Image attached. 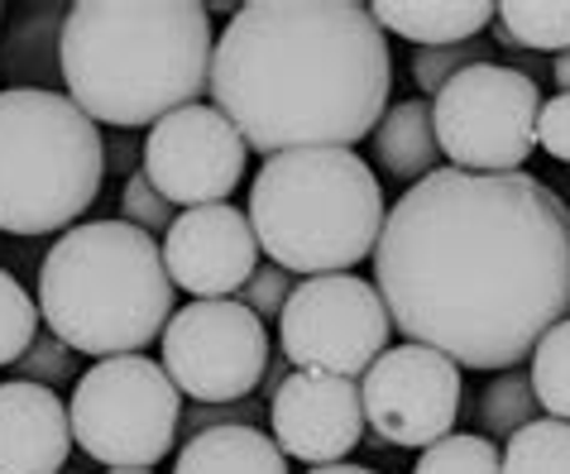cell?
Here are the masks:
<instances>
[{
    "label": "cell",
    "mask_w": 570,
    "mask_h": 474,
    "mask_svg": "<svg viewBox=\"0 0 570 474\" xmlns=\"http://www.w3.org/2000/svg\"><path fill=\"white\" fill-rule=\"evenodd\" d=\"M106 178L101 125L53 87L0 91V230H72Z\"/></svg>",
    "instance_id": "8992f818"
},
{
    "label": "cell",
    "mask_w": 570,
    "mask_h": 474,
    "mask_svg": "<svg viewBox=\"0 0 570 474\" xmlns=\"http://www.w3.org/2000/svg\"><path fill=\"white\" fill-rule=\"evenodd\" d=\"M62 474H68V470H62Z\"/></svg>",
    "instance_id": "d590c367"
},
{
    "label": "cell",
    "mask_w": 570,
    "mask_h": 474,
    "mask_svg": "<svg viewBox=\"0 0 570 474\" xmlns=\"http://www.w3.org/2000/svg\"><path fill=\"white\" fill-rule=\"evenodd\" d=\"M494 20L522 53H570V0H503Z\"/></svg>",
    "instance_id": "ffe728a7"
},
{
    "label": "cell",
    "mask_w": 570,
    "mask_h": 474,
    "mask_svg": "<svg viewBox=\"0 0 570 474\" xmlns=\"http://www.w3.org/2000/svg\"><path fill=\"white\" fill-rule=\"evenodd\" d=\"M164 374L193 403H245L268 374V326L240 297L187 303L164 326Z\"/></svg>",
    "instance_id": "30bf717a"
},
{
    "label": "cell",
    "mask_w": 570,
    "mask_h": 474,
    "mask_svg": "<svg viewBox=\"0 0 570 474\" xmlns=\"http://www.w3.org/2000/svg\"><path fill=\"white\" fill-rule=\"evenodd\" d=\"M106 474H154V470H106Z\"/></svg>",
    "instance_id": "e575fe53"
},
{
    "label": "cell",
    "mask_w": 570,
    "mask_h": 474,
    "mask_svg": "<svg viewBox=\"0 0 570 474\" xmlns=\"http://www.w3.org/2000/svg\"><path fill=\"white\" fill-rule=\"evenodd\" d=\"M259 417V403H207V407H183V422H178V436L193 441L212 426H255Z\"/></svg>",
    "instance_id": "f546056e"
},
{
    "label": "cell",
    "mask_w": 570,
    "mask_h": 474,
    "mask_svg": "<svg viewBox=\"0 0 570 474\" xmlns=\"http://www.w3.org/2000/svg\"><path fill=\"white\" fill-rule=\"evenodd\" d=\"M542 87L509 62L455 72L432 97L436 149L461 172H522L537 149Z\"/></svg>",
    "instance_id": "ba28073f"
},
{
    "label": "cell",
    "mask_w": 570,
    "mask_h": 474,
    "mask_svg": "<svg viewBox=\"0 0 570 474\" xmlns=\"http://www.w3.org/2000/svg\"><path fill=\"white\" fill-rule=\"evenodd\" d=\"M374 158L389 178L422 182L426 172H436V130H432V101H399L384 110V120L374 125Z\"/></svg>",
    "instance_id": "ac0fdd59"
},
{
    "label": "cell",
    "mask_w": 570,
    "mask_h": 474,
    "mask_svg": "<svg viewBox=\"0 0 570 474\" xmlns=\"http://www.w3.org/2000/svg\"><path fill=\"white\" fill-rule=\"evenodd\" d=\"M158 249H164V268L173 288L193 293L197 303L235 297L259 268V240L249 230V216L235 211L230 201L178 211Z\"/></svg>",
    "instance_id": "5bb4252c"
},
{
    "label": "cell",
    "mask_w": 570,
    "mask_h": 474,
    "mask_svg": "<svg viewBox=\"0 0 570 474\" xmlns=\"http://www.w3.org/2000/svg\"><path fill=\"white\" fill-rule=\"evenodd\" d=\"M370 259L393 330L461 369H513L570 316V207L532 172H426Z\"/></svg>",
    "instance_id": "6da1fadb"
},
{
    "label": "cell",
    "mask_w": 570,
    "mask_h": 474,
    "mask_svg": "<svg viewBox=\"0 0 570 474\" xmlns=\"http://www.w3.org/2000/svg\"><path fill=\"white\" fill-rule=\"evenodd\" d=\"M307 474H379V470H364V465L341 461V465H322V470H307Z\"/></svg>",
    "instance_id": "836d02e7"
},
{
    "label": "cell",
    "mask_w": 570,
    "mask_h": 474,
    "mask_svg": "<svg viewBox=\"0 0 570 474\" xmlns=\"http://www.w3.org/2000/svg\"><path fill=\"white\" fill-rule=\"evenodd\" d=\"M413 474H503L499 446L474 432H451L417 455Z\"/></svg>",
    "instance_id": "cb8c5ba5"
},
{
    "label": "cell",
    "mask_w": 570,
    "mask_h": 474,
    "mask_svg": "<svg viewBox=\"0 0 570 474\" xmlns=\"http://www.w3.org/2000/svg\"><path fill=\"white\" fill-rule=\"evenodd\" d=\"M370 14L384 34H399L417 49H451V43L480 39V29L494 24L489 0H379Z\"/></svg>",
    "instance_id": "2e32d148"
},
{
    "label": "cell",
    "mask_w": 570,
    "mask_h": 474,
    "mask_svg": "<svg viewBox=\"0 0 570 474\" xmlns=\"http://www.w3.org/2000/svg\"><path fill=\"white\" fill-rule=\"evenodd\" d=\"M245 139L216 106H183L145 139V178L173 207H216L245 178Z\"/></svg>",
    "instance_id": "7c38bea8"
},
{
    "label": "cell",
    "mask_w": 570,
    "mask_h": 474,
    "mask_svg": "<svg viewBox=\"0 0 570 474\" xmlns=\"http://www.w3.org/2000/svg\"><path fill=\"white\" fill-rule=\"evenodd\" d=\"M474 417H480V426L489 436H503V441H509L518 426L537 422V393L528 384V374L503 369L499 378H489L484 393H480V407H474Z\"/></svg>",
    "instance_id": "603a6c76"
},
{
    "label": "cell",
    "mask_w": 570,
    "mask_h": 474,
    "mask_svg": "<svg viewBox=\"0 0 570 474\" xmlns=\"http://www.w3.org/2000/svg\"><path fill=\"white\" fill-rule=\"evenodd\" d=\"M528 359H532L528 384L537 393V407H547V417L570 422V316L537 340Z\"/></svg>",
    "instance_id": "7402d4cb"
},
{
    "label": "cell",
    "mask_w": 570,
    "mask_h": 474,
    "mask_svg": "<svg viewBox=\"0 0 570 474\" xmlns=\"http://www.w3.org/2000/svg\"><path fill=\"white\" fill-rule=\"evenodd\" d=\"M20 378L24 384H43V388H58L77 378V350H68L58 336H35V345L20 355Z\"/></svg>",
    "instance_id": "83f0119b"
},
{
    "label": "cell",
    "mask_w": 570,
    "mask_h": 474,
    "mask_svg": "<svg viewBox=\"0 0 570 474\" xmlns=\"http://www.w3.org/2000/svg\"><path fill=\"white\" fill-rule=\"evenodd\" d=\"M164 249L125 220H77L39 268V312L77 355H139L173 316Z\"/></svg>",
    "instance_id": "277c9868"
},
{
    "label": "cell",
    "mask_w": 570,
    "mask_h": 474,
    "mask_svg": "<svg viewBox=\"0 0 570 474\" xmlns=\"http://www.w3.org/2000/svg\"><path fill=\"white\" fill-rule=\"evenodd\" d=\"M62 6H39L24 10V24H14L10 43L0 49V68L10 77H24L20 87H43V77L58 72V39H62Z\"/></svg>",
    "instance_id": "d6986e66"
},
{
    "label": "cell",
    "mask_w": 570,
    "mask_h": 474,
    "mask_svg": "<svg viewBox=\"0 0 570 474\" xmlns=\"http://www.w3.org/2000/svg\"><path fill=\"white\" fill-rule=\"evenodd\" d=\"M249 230L288 274H351L384 230V182L355 149H293L264 158L249 187Z\"/></svg>",
    "instance_id": "5b68a950"
},
{
    "label": "cell",
    "mask_w": 570,
    "mask_h": 474,
    "mask_svg": "<svg viewBox=\"0 0 570 474\" xmlns=\"http://www.w3.org/2000/svg\"><path fill=\"white\" fill-rule=\"evenodd\" d=\"M212 10L193 0H77L58 39V77L97 125L154 130L212 82Z\"/></svg>",
    "instance_id": "3957f363"
},
{
    "label": "cell",
    "mask_w": 570,
    "mask_h": 474,
    "mask_svg": "<svg viewBox=\"0 0 570 474\" xmlns=\"http://www.w3.org/2000/svg\"><path fill=\"white\" fill-rule=\"evenodd\" d=\"M537 145L557 164H570V91L542 101V110H537Z\"/></svg>",
    "instance_id": "4dcf8cb0"
},
{
    "label": "cell",
    "mask_w": 570,
    "mask_h": 474,
    "mask_svg": "<svg viewBox=\"0 0 570 474\" xmlns=\"http://www.w3.org/2000/svg\"><path fill=\"white\" fill-rule=\"evenodd\" d=\"M293 288H297V283H293L288 268L259 264L255 274H249V283L240 288V303L264 322V316H278V312H283V303H288V293H293Z\"/></svg>",
    "instance_id": "f1b7e54d"
},
{
    "label": "cell",
    "mask_w": 570,
    "mask_h": 474,
    "mask_svg": "<svg viewBox=\"0 0 570 474\" xmlns=\"http://www.w3.org/2000/svg\"><path fill=\"white\" fill-rule=\"evenodd\" d=\"M72 455L68 403L43 384H0V474H62Z\"/></svg>",
    "instance_id": "9a60e30c"
},
{
    "label": "cell",
    "mask_w": 570,
    "mask_h": 474,
    "mask_svg": "<svg viewBox=\"0 0 570 474\" xmlns=\"http://www.w3.org/2000/svg\"><path fill=\"white\" fill-rule=\"evenodd\" d=\"M268 426L274 446L312 470L341 465L364 436L360 384L341 374L293 369L268 398Z\"/></svg>",
    "instance_id": "4fadbf2b"
},
{
    "label": "cell",
    "mask_w": 570,
    "mask_h": 474,
    "mask_svg": "<svg viewBox=\"0 0 570 474\" xmlns=\"http://www.w3.org/2000/svg\"><path fill=\"white\" fill-rule=\"evenodd\" d=\"M120 220L158 240V235H168V226L178 220V207L158 192L145 172H130V178H125V192H120Z\"/></svg>",
    "instance_id": "4316f807"
},
{
    "label": "cell",
    "mask_w": 570,
    "mask_h": 474,
    "mask_svg": "<svg viewBox=\"0 0 570 474\" xmlns=\"http://www.w3.org/2000/svg\"><path fill=\"white\" fill-rule=\"evenodd\" d=\"M173 474H288V455L259 426H212L183 441Z\"/></svg>",
    "instance_id": "e0dca14e"
},
{
    "label": "cell",
    "mask_w": 570,
    "mask_h": 474,
    "mask_svg": "<svg viewBox=\"0 0 570 474\" xmlns=\"http://www.w3.org/2000/svg\"><path fill=\"white\" fill-rule=\"evenodd\" d=\"M212 101L245 149H355L393 91L384 29L360 0H249L212 49Z\"/></svg>",
    "instance_id": "7a4b0ae2"
},
{
    "label": "cell",
    "mask_w": 570,
    "mask_h": 474,
    "mask_svg": "<svg viewBox=\"0 0 570 474\" xmlns=\"http://www.w3.org/2000/svg\"><path fill=\"white\" fill-rule=\"evenodd\" d=\"M106 158H110V164H116V168L125 172V178H130V172H135V149L125 145V139H116V149H110Z\"/></svg>",
    "instance_id": "1f68e13d"
},
{
    "label": "cell",
    "mask_w": 570,
    "mask_h": 474,
    "mask_svg": "<svg viewBox=\"0 0 570 474\" xmlns=\"http://www.w3.org/2000/svg\"><path fill=\"white\" fill-rule=\"evenodd\" d=\"M465 403V378L461 365L446 359L432 345H393L364 369L360 407L364 422L379 432L389 446H436L441 436L455 432Z\"/></svg>",
    "instance_id": "8fae6325"
},
{
    "label": "cell",
    "mask_w": 570,
    "mask_h": 474,
    "mask_svg": "<svg viewBox=\"0 0 570 474\" xmlns=\"http://www.w3.org/2000/svg\"><path fill=\"white\" fill-rule=\"evenodd\" d=\"M480 62H489V43L484 39H465V43H451V49H417L413 82L422 87V97H436L455 72L480 68Z\"/></svg>",
    "instance_id": "484cf974"
},
{
    "label": "cell",
    "mask_w": 570,
    "mask_h": 474,
    "mask_svg": "<svg viewBox=\"0 0 570 474\" xmlns=\"http://www.w3.org/2000/svg\"><path fill=\"white\" fill-rule=\"evenodd\" d=\"M72 441L106 470H154L178 441L183 393L164 365L116 355L82 369L68 403Z\"/></svg>",
    "instance_id": "52a82bcc"
},
{
    "label": "cell",
    "mask_w": 570,
    "mask_h": 474,
    "mask_svg": "<svg viewBox=\"0 0 570 474\" xmlns=\"http://www.w3.org/2000/svg\"><path fill=\"white\" fill-rule=\"evenodd\" d=\"M393 322L374 283L355 274L303 278L278 312L283 359L297 369L355 378L389 350Z\"/></svg>",
    "instance_id": "9c48e42d"
},
{
    "label": "cell",
    "mask_w": 570,
    "mask_h": 474,
    "mask_svg": "<svg viewBox=\"0 0 570 474\" xmlns=\"http://www.w3.org/2000/svg\"><path fill=\"white\" fill-rule=\"evenodd\" d=\"M551 77H557L561 91H570V53H557V62H551Z\"/></svg>",
    "instance_id": "d6a6232c"
},
{
    "label": "cell",
    "mask_w": 570,
    "mask_h": 474,
    "mask_svg": "<svg viewBox=\"0 0 570 474\" xmlns=\"http://www.w3.org/2000/svg\"><path fill=\"white\" fill-rule=\"evenodd\" d=\"M503 474H570V422L537 417L503 446Z\"/></svg>",
    "instance_id": "44dd1931"
},
{
    "label": "cell",
    "mask_w": 570,
    "mask_h": 474,
    "mask_svg": "<svg viewBox=\"0 0 570 474\" xmlns=\"http://www.w3.org/2000/svg\"><path fill=\"white\" fill-rule=\"evenodd\" d=\"M39 336V303L24 293V283L0 268V369L20 365V355Z\"/></svg>",
    "instance_id": "d4e9b609"
}]
</instances>
